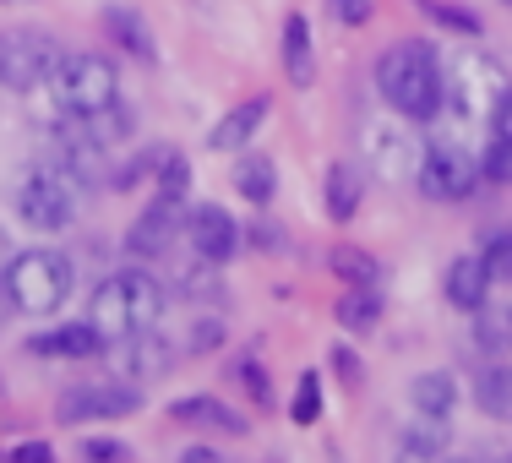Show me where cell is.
<instances>
[{"label":"cell","mask_w":512,"mask_h":463,"mask_svg":"<svg viewBox=\"0 0 512 463\" xmlns=\"http://www.w3.org/2000/svg\"><path fill=\"white\" fill-rule=\"evenodd\" d=\"M289 420L295 425L322 420V376L316 371H300V387H295V398H289Z\"/></svg>","instance_id":"obj_28"},{"label":"cell","mask_w":512,"mask_h":463,"mask_svg":"<svg viewBox=\"0 0 512 463\" xmlns=\"http://www.w3.org/2000/svg\"><path fill=\"white\" fill-rule=\"evenodd\" d=\"M180 425H197V431H218V436H246V414H235L229 404H218V398L207 393H191L180 398V404H169Z\"/></svg>","instance_id":"obj_14"},{"label":"cell","mask_w":512,"mask_h":463,"mask_svg":"<svg viewBox=\"0 0 512 463\" xmlns=\"http://www.w3.org/2000/svg\"><path fill=\"white\" fill-rule=\"evenodd\" d=\"M104 28H109V39H115L126 55L158 60V44H153L148 22H142V11H131V6H104Z\"/></svg>","instance_id":"obj_17"},{"label":"cell","mask_w":512,"mask_h":463,"mask_svg":"<svg viewBox=\"0 0 512 463\" xmlns=\"http://www.w3.org/2000/svg\"><path fill=\"white\" fill-rule=\"evenodd\" d=\"M55 39L50 33H33V28H6L0 33V88L11 93H33L44 77L55 71Z\"/></svg>","instance_id":"obj_6"},{"label":"cell","mask_w":512,"mask_h":463,"mask_svg":"<svg viewBox=\"0 0 512 463\" xmlns=\"http://www.w3.org/2000/svg\"><path fill=\"white\" fill-rule=\"evenodd\" d=\"M235 191H240L246 202H256V207L273 202V191H278V169H273V158H267V153L240 158V164H235Z\"/></svg>","instance_id":"obj_22"},{"label":"cell","mask_w":512,"mask_h":463,"mask_svg":"<svg viewBox=\"0 0 512 463\" xmlns=\"http://www.w3.org/2000/svg\"><path fill=\"white\" fill-rule=\"evenodd\" d=\"M28 355H39V360H99L104 338L93 322H71V327H55V333H33Z\"/></svg>","instance_id":"obj_13"},{"label":"cell","mask_w":512,"mask_h":463,"mask_svg":"<svg viewBox=\"0 0 512 463\" xmlns=\"http://www.w3.org/2000/svg\"><path fill=\"white\" fill-rule=\"evenodd\" d=\"M409 404L420 409V414H431V420H447L458 404V382L447 371H420L409 382Z\"/></svg>","instance_id":"obj_20"},{"label":"cell","mask_w":512,"mask_h":463,"mask_svg":"<svg viewBox=\"0 0 512 463\" xmlns=\"http://www.w3.org/2000/svg\"><path fill=\"white\" fill-rule=\"evenodd\" d=\"M77 463H131V447L115 442V436H88L77 447Z\"/></svg>","instance_id":"obj_31"},{"label":"cell","mask_w":512,"mask_h":463,"mask_svg":"<svg viewBox=\"0 0 512 463\" xmlns=\"http://www.w3.org/2000/svg\"><path fill=\"white\" fill-rule=\"evenodd\" d=\"M404 442H409V458H420V463L442 458V447H447V420H431V414H420V425H414Z\"/></svg>","instance_id":"obj_27"},{"label":"cell","mask_w":512,"mask_h":463,"mask_svg":"<svg viewBox=\"0 0 512 463\" xmlns=\"http://www.w3.org/2000/svg\"><path fill=\"white\" fill-rule=\"evenodd\" d=\"M0 278H6V295L22 316H50V311L66 306V295H71V257H60L50 246L17 251Z\"/></svg>","instance_id":"obj_3"},{"label":"cell","mask_w":512,"mask_h":463,"mask_svg":"<svg viewBox=\"0 0 512 463\" xmlns=\"http://www.w3.org/2000/svg\"><path fill=\"white\" fill-rule=\"evenodd\" d=\"M6 311H17V306H11V295H6V278H0V322H6Z\"/></svg>","instance_id":"obj_41"},{"label":"cell","mask_w":512,"mask_h":463,"mask_svg":"<svg viewBox=\"0 0 512 463\" xmlns=\"http://www.w3.org/2000/svg\"><path fill=\"white\" fill-rule=\"evenodd\" d=\"M164 316V284L148 273H109L99 289H93L88 322L99 327L104 344H120L131 333H148Z\"/></svg>","instance_id":"obj_2"},{"label":"cell","mask_w":512,"mask_h":463,"mask_svg":"<svg viewBox=\"0 0 512 463\" xmlns=\"http://www.w3.org/2000/svg\"><path fill=\"white\" fill-rule=\"evenodd\" d=\"M137 409V387L131 382H93V387H71L60 393V425H88V420H120Z\"/></svg>","instance_id":"obj_9"},{"label":"cell","mask_w":512,"mask_h":463,"mask_svg":"<svg viewBox=\"0 0 512 463\" xmlns=\"http://www.w3.org/2000/svg\"><path fill=\"white\" fill-rule=\"evenodd\" d=\"M474 344L485 355H512V306H480L474 311Z\"/></svg>","instance_id":"obj_25"},{"label":"cell","mask_w":512,"mask_h":463,"mask_svg":"<svg viewBox=\"0 0 512 463\" xmlns=\"http://www.w3.org/2000/svg\"><path fill=\"white\" fill-rule=\"evenodd\" d=\"M431 17L442 22V28L463 33V39H480V17H474L469 6H431Z\"/></svg>","instance_id":"obj_33"},{"label":"cell","mask_w":512,"mask_h":463,"mask_svg":"<svg viewBox=\"0 0 512 463\" xmlns=\"http://www.w3.org/2000/svg\"><path fill=\"white\" fill-rule=\"evenodd\" d=\"M251 360H256V355H246V365H240V382H246L251 393L267 404V398H273V387H267V371H262V365H251Z\"/></svg>","instance_id":"obj_38"},{"label":"cell","mask_w":512,"mask_h":463,"mask_svg":"<svg viewBox=\"0 0 512 463\" xmlns=\"http://www.w3.org/2000/svg\"><path fill=\"white\" fill-rule=\"evenodd\" d=\"M491 131H496L502 142H512V88H507L502 99L491 104Z\"/></svg>","instance_id":"obj_37"},{"label":"cell","mask_w":512,"mask_h":463,"mask_svg":"<svg viewBox=\"0 0 512 463\" xmlns=\"http://www.w3.org/2000/svg\"><path fill=\"white\" fill-rule=\"evenodd\" d=\"M480 175L496 180V186H512V142H502V137L491 142V153L480 158Z\"/></svg>","instance_id":"obj_32"},{"label":"cell","mask_w":512,"mask_h":463,"mask_svg":"<svg viewBox=\"0 0 512 463\" xmlns=\"http://www.w3.org/2000/svg\"><path fill=\"white\" fill-rule=\"evenodd\" d=\"M371 0H333V17L338 22H349V28H365V22H371Z\"/></svg>","instance_id":"obj_36"},{"label":"cell","mask_w":512,"mask_h":463,"mask_svg":"<svg viewBox=\"0 0 512 463\" xmlns=\"http://www.w3.org/2000/svg\"><path fill=\"white\" fill-rule=\"evenodd\" d=\"M186 191H191V164H186V153H169L164 164H158V202H186Z\"/></svg>","instance_id":"obj_29"},{"label":"cell","mask_w":512,"mask_h":463,"mask_svg":"<svg viewBox=\"0 0 512 463\" xmlns=\"http://www.w3.org/2000/svg\"><path fill=\"white\" fill-rule=\"evenodd\" d=\"M365 153H371V164L382 169L387 180H404L409 175V158H420L409 137H398V131H376V126L365 131Z\"/></svg>","instance_id":"obj_21"},{"label":"cell","mask_w":512,"mask_h":463,"mask_svg":"<svg viewBox=\"0 0 512 463\" xmlns=\"http://www.w3.org/2000/svg\"><path fill=\"white\" fill-rule=\"evenodd\" d=\"M502 93H507V77L491 55H458L453 71H447V99H453V109L463 120L491 115V104L502 99Z\"/></svg>","instance_id":"obj_7"},{"label":"cell","mask_w":512,"mask_h":463,"mask_svg":"<svg viewBox=\"0 0 512 463\" xmlns=\"http://www.w3.org/2000/svg\"><path fill=\"white\" fill-rule=\"evenodd\" d=\"M327 360H333V371H338V382H344V387H360V355H355V349L338 344Z\"/></svg>","instance_id":"obj_35"},{"label":"cell","mask_w":512,"mask_h":463,"mask_svg":"<svg viewBox=\"0 0 512 463\" xmlns=\"http://www.w3.org/2000/svg\"><path fill=\"white\" fill-rule=\"evenodd\" d=\"M82 207V175L71 164H39L22 175L17 186V213L28 229H71V218H77Z\"/></svg>","instance_id":"obj_4"},{"label":"cell","mask_w":512,"mask_h":463,"mask_svg":"<svg viewBox=\"0 0 512 463\" xmlns=\"http://www.w3.org/2000/svg\"><path fill=\"white\" fill-rule=\"evenodd\" d=\"M104 360L115 365L120 376H131V382H148V376H158L169 365V344L148 327V333L120 338V344H104Z\"/></svg>","instance_id":"obj_11"},{"label":"cell","mask_w":512,"mask_h":463,"mask_svg":"<svg viewBox=\"0 0 512 463\" xmlns=\"http://www.w3.org/2000/svg\"><path fill=\"white\" fill-rule=\"evenodd\" d=\"M224 344V322L218 316H197V333H191V355H207V349Z\"/></svg>","instance_id":"obj_34"},{"label":"cell","mask_w":512,"mask_h":463,"mask_svg":"<svg viewBox=\"0 0 512 463\" xmlns=\"http://www.w3.org/2000/svg\"><path fill=\"white\" fill-rule=\"evenodd\" d=\"M50 77H55V99L71 120L104 115V109L120 104V77L104 55H60Z\"/></svg>","instance_id":"obj_5"},{"label":"cell","mask_w":512,"mask_h":463,"mask_svg":"<svg viewBox=\"0 0 512 463\" xmlns=\"http://www.w3.org/2000/svg\"><path fill=\"white\" fill-rule=\"evenodd\" d=\"M360 169L355 164H344V158H338V164H327V186H322V202H327V218H333V224H349V218L360 213Z\"/></svg>","instance_id":"obj_16"},{"label":"cell","mask_w":512,"mask_h":463,"mask_svg":"<svg viewBox=\"0 0 512 463\" xmlns=\"http://www.w3.org/2000/svg\"><path fill=\"white\" fill-rule=\"evenodd\" d=\"M169 235H175V202H153L148 213L137 218V229L126 235V246L137 251V257H158V251H169Z\"/></svg>","instance_id":"obj_19"},{"label":"cell","mask_w":512,"mask_h":463,"mask_svg":"<svg viewBox=\"0 0 512 463\" xmlns=\"http://www.w3.org/2000/svg\"><path fill=\"white\" fill-rule=\"evenodd\" d=\"M376 93L387 99V109H398L404 120L425 126V120H436L447 109V71L431 44L404 39L376 55Z\"/></svg>","instance_id":"obj_1"},{"label":"cell","mask_w":512,"mask_h":463,"mask_svg":"<svg viewBox=\"0 0 512 463\" xmlns=\"http://www.w3.org/2000/svg\"><path fill=\"white\" fill-rule=\"evenodd\" d=\"M267 115H273V99H267V93H256V99H240L224 120H218L213 131H207V148H218V153H240V148H251L256 131L267 126Z\"/></svg>","instance_id":"obj_12"},{"label":"cell","mask_w":512,"mask_h":463,"mask_svg":"<svg viewBox=\"0 0 512 463\" xmlns=\"http://www.w3.org/2000/svg\"><path fill=\"white\" fill-rule=\"evenodd\" d=\"M11 458H17V463H55V447L50 442H22Z\"/></svg>","instance_id":"obj_39"},{"label":"cell","mask_w":512,"mask_h":463,"mask_svg":"<svg viewBox=\"0 0 512 463\" xmlns=\"http://www.w3.org/2000/svg\"><path fill=\"white\" fill-rule=\"evenodd\" d=\"M502 463H512V458H502Z\"/></svg>","instance_id":"obj_45"},{"label":"cell","mask_w":512,"mask_h":463,"mask_svg":"<svg viewBox=\"0 0 512 463\" xmlns=\"http://www.w3.org/2000/svg\"><path fill=\"white\" fill-rule=\"evenodd\" d=\"M327 267H333L344 284H376V278H382V262H376L371 251H360V246H333L327 251Z\"/></svg>","instance_id":"obj_26"},{"label":"cell","mask_w":512,"mask_h":463,"mask_svg":"<svg viewBox=\"0 0 512 463\" xmlns=\"http://www.w3.org/2000/svg\"><path fill=\"white\" fill-rule=\"evenodd\" d=\"M480 180V164L458 148V142H431L420 148V191L431 202H463Z\"/></svg>","instance_id":"obj_8"},{"label":"cell","mask_w":512,"mask_h":463,"mask_svg":"<svg viewBox=\"0 0 512 463\" xmlns=\"http://www.w3.org/2000/svg\"><path fill=\"white\" fill-rule=\"evenodd\" d=\"M447 463H480V458H447Z\"/></svg>","instance_id":"obj_42"},{"label":"cell","mask_w":512,"mask_h":463,"mask_svg":"<svg viewBox=\"0 0 512 463\" xmlns=\"http://www.w3.org/2000/svg\"><path fill=\"white\" fill-rule=\"evenodd\" d=\"M491 284L496 278L485 273L480 257H458L453 267H447V300H453L458 311H480L485 295H491Z\"/></svg>","instance_id":"obj_15"},{"label":"cell","mask_w":512,"mask_h":463,"mask_svg":"<svg viewBox=\"0 0 512 463\" xmlns=\"http://www.w3.org/2000/svg\"><path fill=\"white\" fill-rule=\"evenodd\" d=\"M338 327H349V333H371L376 316H382V295H376V284H349V295L338 300Z\"/></svg>","instance_id":"obj_24"},{"label":"cell","mask_w":512,"mask_h":463,"mask_svg":"<svg viewBox=\"0 0 512 463\" xmlns=\"http://www.w3.org/2000/svg\"><path fill=\"white\" fill-rule=\"evenodd\" d=\"M284 77L295 82V88H311L316 82V55H311V22L300 17H289L284 22Z\"/></svg>","instance_id":"obj_18"},{"label":"cell","mask_w":512,"mask_h":463,"mask_svg":"<svg viewBox=\"0 0 512 463\" xmlns=\"http://www.w3.org/2000/svg\"><path fill=\"white\" fill-rule=\"evenodd\" d=\"M186 240L202 262H229L240 251V224L229 218V207L202 202V207H191V218H186Z\"/></svg>","instance_id":"obj_10"},{"label":"cell","mask_w":512,"mask_h":463,"mask_svg":"<svg viewBox=\"0 0 512 463\" xmlns=\"http://www.w3.org/2000/svg\"><path fill=\"white\" fill-rule=\"evenodd\" d=\"M474 404L491 420H512V365H491L474 376Z\"/></svg>","instance_id":"obj_23"},{"label":"cell","mask_w":512,"mask_h":463,"mask_svg":"<svg viewBox=\"0 0 512 463\" xmlns=\"http://www.w3.org/2000/svg\"><path fill=\"white\" fill-rule=\"evenodd\" d=\"M0 463H17V458H11V453H0Z\"/></svg>","instance_id":"obj_43"},{"label":"cell","mask_w":512,"mask_h":463,"mask_svg":"<svg viewBox=\"0 0 512 463\" xmlns=\"http://www.w3.org/2000/svg\"><path fill=\"white\" fill-rule=\"evenodd\" d=\"M480 262H485V273H491V278H512V229H491Z\"/></svg>","instance_id":"obj_30"},{"label":"cell","mask_w":512,"mask_h":463,"mask_svg":"<svg viewBox=\"0 0 512 463\" xmlns=\"http://www.w3.org/2000/svg\"><path fill=\"white\" fill-rule=\"evenodd\" d=\"M175 463H229V458L218 453V447H186V453H180Z\"/></svg>","instance_id":"obj_40"},{"label":"cell","mask_w":512,"mask_h":463,"mask_svg":"<svg viewBox=\"0 0 512 463\" xmlns=\"http://www.w3.org/2000/svg\"><path fill=\"white\" fill-rule=\"evenodd\" d=\"M502 6H512V0H502Z\"/></svg>","instance_id":"obj_44"}]
</instances>
